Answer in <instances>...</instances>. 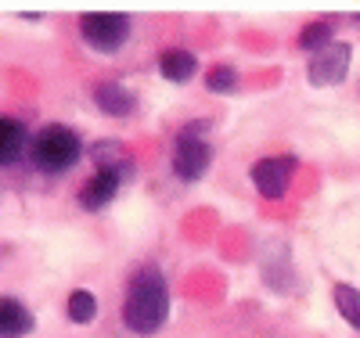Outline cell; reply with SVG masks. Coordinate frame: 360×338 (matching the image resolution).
<instances>
[{"label":"cell","mask_w":360,"mask_h":338,"mask_svg":"<svg viewBox=\"0 0 360 338\" xmlns=\"http://www.w3.org/2000/svg\"><path fill=\"white\" fill-rule=\"evenodd\" d=\"M169 317V288L166 273L155 263H144L134 270L123 299V324L134 334H155Z\"/></svg>","instance_id":"1"},{"label":"cell","mask_w":360,"mask_h":338,"mask_svg":"<svg viewBox=\"0 0 360 338\" xmlns=\"http://www.w3.org/2000/svg\"><path fill=\"white\" fill-rule=\"evenodd\" d=\"M79 155H83V141L65 122H47L44 130L33 134V144H29V159L44 176L69 173L79 162Z\"/></svg>","instance_id":"2"},{"label":"cell","mask_w":360,"mask_h":338,"mask_svg":"<svg viewBox=\"0 0 360 338\" xmlns=\"http://www.w3.org/2000/svg\"><path fill=\"white\" fill-rule=\"evenodd\" d=\"M213 126L209 119H195V122H184L176 130V141H173V173L176 180L184 183H195L205 176L209 162H213V148L205 141V130Z\"/></svg>","instance_id":"3"},{"label":"cell","mask_w":360,"mask_h":338,"mask_svg":"<svg viewBox=\"0 0 360 338\" xmlns=\"http://www.w3.org/2000/svg\"><path fill=\"white\" fill-rule=\"evenodd\" d=\"M79 37L101 51V54H115L130 40V18L119 11H98V15H83L79 18Z\"/></svg>","instance_id":"4"},{"label":"cell","mask_w":360,"mask_h":338,"mask_svg":"<svg viewBox=\"0 0 360 338\" xmlns=\"http://www.w3.org/2000/svg\"><path fill=\"white\" fill-rule=\"evenodd\" d=\"M349 61H353V47L335 40L328 44L324 51L310 54V65H307V83L310 86H339L349 76Z\"/></svg>","instance_id":"5"},{"label":"cell","mask_w":360,"mask_h":338,"mask_svg":"<svg viewBox=\"0 0 360 338\" xmlns=\"http://www.w3.org/2000/svg\"><path fill=\"white\" fill-rule=\"evenodd\" d=\"M295 173V159L292 155H274V159H259L252 166V183L256 191L270 202H278L288 195V180Z\"/></svg>","instance_id":"6"},{"label":"cell","mask_w":360,"mask_h":338,"mask_svg":"<svg viewBox=\"0 0 360 338\" xmlns=\"http://www.w3.org/2000/svg\"><path fill=\"white\" fill-rule=\"evenodd\" d=\"M94 105L105 115H112V119H127L137 108V94H134L127 83H119V79H101L94 86Z\"/></svg>","instance_id":"7"},{"label":"cell","mask_w":360,"mask_h":338,"mask_svg":"<svg viewBox=\"0 0 360 338\" xmlns=\"http://www.w3.org/2000/svg\"><path fill=\"white\" fill-rule=\"evenodd\" d=\"M33 327H37V317L22 299L0 295V338H25L33 334Z\"/></svg>","instance_id":"8"},{"label":"cell","mask_w":360,"mask_h":338,"mask_svg":"<svg viewBox=\"0 0 360 338\" xmlns=\"http://www.w3.org/2000/svg\"><path fill=\"white\" fill-rule=\"evenodd\" d=\"M90 159H94V169L112 173V176H119L123 183L134 176V159L127 155V148L119 144V141H98L94 148H90Z\"/></svg>","instance_id":"9"},{"label":"cell","mask_w":360,"mask_h":338,"mask_svg":"<svg viewBox=\"0 0 360 338\" xmlns=\"http://www.w3.org/2000/svg\"><path fill=\"white\" fill-rule=\"evenodd\" d=\"M119 188H123V180H119V176L94 169V176H90L83 188H79V209H86V212H101V209L115 198Z\"/></svg>","instance_id":"10"},{"label":"cell","mask_w":360,"mask_h":338,"mask_svg":"<svg viewBox=\"0 0 360 338\" xmlns=\"http://www.w3.org/2000/svg\"><path fill=\"white\" fill-rule=\"evenodd\" d=\"M29 144L33 141H29V130L22 122L11 115H0V166H15Z\"/></svg>","instance_id":"11"},{"label":"cell","mask_w":360,"mask_h":338,"mask_svg":"<svg viewBox=\"0 0 360 338\" xmlns=\"http://www.w3.org/2000/svg\"><path fill=\"white\" fill-rule=\"evenodd\" d=\"M159 72H162V79H169V83H188V79L198 72V58H195L191 51H184V47L162 51V54H159Z\"/></svg>","instance_id":"12"},{"label":"cell","mask_w":360,"mask_h":338,"mask_svg":"<svg viewBox=\"0 0 360 338\" xmlns=\"http://www.w3.org/2000/svg\"><path fill=\"white\" fill-rule=\"evenodd\" d=\"M328 44H335V22L332 18L310 22V25H303V33H299V51H307V54H317Z\"/></svg>","instance_id":"13"},{"label":"cell","mask_w":360,"mask_h":338,"mask_svg":"<svg viewBox=\"0 0 360 338\" xmlns=\"http://www.w3.org/2000/svg\"><path fill=\"white\" fill-rule=\"evenodd\" d=\"M332 299H335V310L342 313V320L360 331V292L349 288V285H335L332 288Z\"/></svg>","instance_id":"14"},{"label":"cell","mask_w":360,"mask_h":338,"mask_svg":"<svg viewBox=\"0 0 360 338\" xmlns=\"http://www.w3.org/2000/svg\"><path fill=\"white\" fill-rule=\"evenodd\" d=\"M94 317H98V299H94V292L76 288V292L69 295V320H72V324H90Z\"/></svg>","instance_id":"15"},{"label":"cell","mask_w":360,"mask_h":338,"mask_svg":"<svg viewBox=\"0 0 360 338\" xmlns=\"http://www.w3.org/2000/svg\"><path fill=\"white\" fill-rule=\"evenodd\" d=\"M205 86L213 90V94H234L238 90V72L231 65H213L205 76Z\"/></svg>","instance_id":"16"}]
</instances>
